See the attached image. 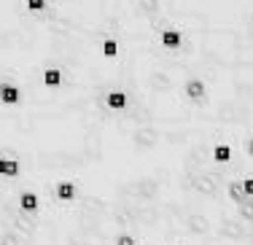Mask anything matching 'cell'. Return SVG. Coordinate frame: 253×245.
Segmentation results:
<instances>
[{"label": "cell", "mask_w": 253, "mask_h": 245, "mask_svg": "<svg viewBox=\"0 0 253 245\" xmlns=\"http://www.w3.org/2000/svg\"><path fill=\"white\" fill-rule=\"evenodd\" d=\"M243 157L248 159V162H253V135H248L243 140Z\"/></svg>", "instance_id": "15"}, {"label": "cell", "mask_w": 253, "mask_h": 245, "mask_svg": "<svg viewBox=\"0 0 253 245\" xmlns=\"http://www.w3.org/2000/svg\"><path fill=\"white\" fill-rule=\"evenodd\" d=\"M240 243H253L251 237H240V240H234V245H240Z\"/></svg>", "instance_id": "16"}, {"label": "cell", "mask_w": 253, "mask_h": 245, "mask_svg": "<svg viewBox=\"0 0 253 245\" xmlns=\"http://www.w3.org/2000/svg\"><path fill=\"white\" fill-rule=\"evenodd\" d=\"M234 213L243 224H251L253 226V200H245L243 205H234Z\"/></svg>", "instance_id": "11"}, {"label": "cell", "mask_w": 253, "mask_h": 245, "mask_svg": "<svg viewBox=\"0 0 253 245\" xmlns=\"http://www.w3.org/2000/svg\"><path fill=\"white\" fill-rule=\"evenodd\" d=\"M180 94H183V100L189 105H194V108H205L210 100V89L208 83H205V79H200V76H189L183 83H180Z\"/></svg>", "instance_id": "1"}, {"label": "cell", "mask_w": 253, "mask_h": 245, "mask_svg": "<svg viewBox=\"0 0 253 245\" xmlns=\"http://www.w3.org/2000/svg\"><path fill=\"white\" fill-rule=\"evenodd\" d=\"M113 245H140V237L132 235V232H119L113 237Z\"/></svg>", "instance_id": "12"}, {"label": "cell", "mask_w": 253, "mask_h": 245, "mask_svg": "<svg viewBox=\"0 0 253 245\" xmlns=\"http://www.w3.org/2000/svg\"><path fill=\"white\" fill-rule=\"evenodd\" d=\"M19 210L25 213V216H35V213L41 210V191L35 189H25L19 194Z\"/></svg>", "instance_id": "7"}, {"label": "cell", "mask_w": 253, "mask_h": 245, "mask_svg": "<svg viewBox=\"0 0 253 245\" xmlns=\"http://www.w3.org/2000/svg\"><path fill=\"white\" fill-rule=\"evenodd\" d=\"M159 46L165 51H170V54H175V51L183 49V33L175 27V25H167L159 30Z\"/></svg>", "instance_id": "3"}, {"label": "cell", "mask_w": 253, "mask_h": 245, "mask_svg": "<svg viewBox=\"0 0 253 245\" xmlns=\"http://www.w3.org/2000/svg\"><path fill=\"white\" fill-rule=\"evenodd\" d=\"M51 194H54V200H57V202L70 205V202L78 200V181H76V178H57V181H54Z\"/></svg>", "instance_id": "2"}, {"label": "cell", "mask_w": 253, "mask_h": 245, "mask_svg": "<svg viewBox=\"0 0 253 245\" xmlns=\"http://www.w3.org/2000/svg\"><path fill=\"white\" fill-rule=\"evenodd\" d=\"M41 83H43L46 89H62V83H65V70H62V65H46L43 70H41Z\"/></svg>", "instance_id": "6"}, {"label": "cell", "mask_w": 253, "mask_h": 245, "mask_svg": "<svg viewBox=\"0 0 253 245\" xmlns=\"http://www.w3.org/2000/svg\"><path fill=\"white\" fill-rule=\"evenodd\" d=\"M240 186H243L245 200H253V175H245L243 181H240Z\"/></svg>", "instance_id": "14"}, {"label": "cell", "mask_w": 253, "mask_h": 245, "mask_svg": "<svg viewBox=\"0 0 253 245\" xmlns=\"http://www.w3.org/2000/svg\"><path fill=\"white\" fill-rule=\"evenodd\" d=\"M140 245H159V243H156L154 237H151V240H148V237H146V243H140Z\"/></svg>", "instance_id": "17"}, {"label": "cell", "mask_w": 253, "mask_h": 245, "mask_svg": "<svg viewBox=\"0 0 253 245\" xmlns=\"http://www.w3.org/2000/svg\"><path fill=\"white\" fill-rule=\"evenodd\" d=\"M102 103H105V108L111 113H124L129 108V92H126V89H108Z\"/></svg>", "instance_id": "5"}, {"label": "cell", "mask_w": 253, "mask_h": 245, "mask_svg": "<svg viewBox=\"0 0 253 245\" xmlns=\"http://www.w3.org/2000/svg\"><path fill=\"white\" fill-rule=\"evenodd\" d=\"M0 178H5V181H16V178H22V164H19V159L0 157Z\"/></svg>", "instance_id": "9"}, {"label": "cell", "mask_w": 253, "mask_h": 245, "mask_svg": "<svg viewBox=\"0 0 253 245\" xmlns=\"http://www.w3.org/2000/svg\"><path fill=\"white\" fill-rule=\"evenodd\" d=\"M210 157H213L215 164H229V162L234 159V148L229 146V143H218V146H213Z\"/></svg>", "instance_id": "10"}, {"label": "cell", "mask_w": 253, "mask_h": 245, "mask_svg": "<svg viewBox=\"0 0 253 245\" xmlns=\"http://www.w3.org/2000/svg\"><path fill=\"white\" fill-rule=\"evenodd\" d=\"M25 8L30 14H43V11L49 8V3H46V0H25Z\"/></svg>", "instance_id": "13"}, {"label": "cell", "mask_w": 253, "mask_h": 245, "mask_svg": "<svg viewBox=\"0 0 253 245\" xmlns=\"http://www.w3.org/2000/svg\"><path fill=\"white\" fill-rule=\"evenodd\" d=\"M0 105L3 108H19L22 105V86L16 81H0Z\"/></svg>", "instance_id": "4"}, {"label": "cell", "mask_w": 253, "mask_h": 245, "mask_svg": "<svg viewBox=\"0 0 253 245\" xmlns=\"http://www.w3.org/2000/svg\"><path fill=\"white\" fill-rule=\"evenodd\" d=\"M124 16H126V14H124ZM122 25H124V22H122ZM119 30H122V27H119ZM116 35H119V33H116ZM116 35L100 41V57L105 59V62H113V59H119V54H122V43H119Z\"/></svg>", "instance_id": "8"}]
</instances>
